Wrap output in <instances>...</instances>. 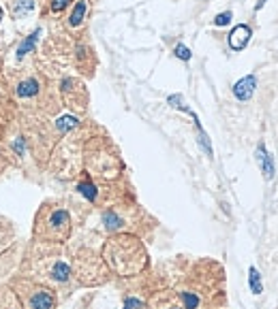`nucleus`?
Segmentation results:
<instances>
[{
	"mask_svg": "<svg viewBox=\"0 0 278 309\" xmlns=\"http://www.w3.org/2000/svg\"><path fill=\"white\" fill-rule=\"evenodd\" d=\"M257 156V160H259V164H261V171H263V177L266 179H272L274 177V162H272V156L268 154V149L263 147V143H259L257 145V152H255Z\"/></svg>",
	"mask_w": 278,
	"mask_h": 309,
	"instance_id": "3",
	"label": "nucleus"
},
{
	"mask_svg": "<svg viewBox=\"0 0 278 309\" xmlns=\"http://www.w3.org/2000/svg\"><path fill=\"white\" fill-rule=\"evenodd\" d=\"M251 37H253L251 28H248L246 24H238L229 34V47L233 49V52H240V49H244L248 45Z\"/></svg>",
	"mask_w": 278,
	"mask_h": 309,
	"instance_id": "1",
	"label": "nucleus"
},
{
	"mask_svg": "<svg viewBox=\"0 0 278 309\" xmlns=\"http://www.w3.org/2000/svg\"><path fill=\"white\" fill-rule=\"evenodd\" d=\"M15 149H17V154H24V141L21 139L15 141Z\"/></svg>",
	"mask_w": 278,
	"mask_h": 309,
	"instance_id": "20",
	"label": "nucleus"
},
{
	"mask_svg": "<svg viewBox=\"0 0 278 309\" xmlns=\"http://www.w3.org/2000/svg\"><path fill=\"white\" fill-rule=\"evenodd\" d=\"M0 19H2V9H0Z\"/></svg>",
	"mask_w": 278,
	"mask_h": 309,
	"instance_id": "22",
	"label": "nucleus"
},
{
	"mask_svg": "<svg viewBox=\"0 0 278 309\" xmlns=\"http://www.w3.org/2000/svg\"><path fill=\"white\" fill-rule=\"evenodd\" d=\"M71 2H73V0H52V11L54 13H60V11L67 9Z\"/></svg>",
	"mask_w": 278,
	"mask_h": 309,
	"instance_id": "16",
	"label": "nucleus"
},
{
	"mask_svg": "<svg viewBox=\"0 0 278 309\" xmlns=\"http://www.w3.org/2000/svg\"><path fill=\"white\" fill-rule=\"evenodd\" d=\"M77 190H80L82 196H86L88 200H94L96 198V188H94V184H90V182H84L77 185Z\"/></svg>",
	"mask_w": 278,
	"mask_h": 309,
	"instance_id": "12",
	"label": "nucleus"
},
{
	"mask_svg": "<svg viewBox=\"0 0 278 309\" xmlns=\"http://www.w3.org/2000/svg\"><path fill=\"white\" fill-rule=\"evenodd\" d=\"M49 222H52L54 226H64V224H69V213L67 211H54Z\"/></svg>",
	"mask_w": 278,
	"mask_h": 309,
	"instance_id": "14",
	"label": "nucleus"
},
{
	"mask_svg": "<svg viewBox=\"0 0 278 309\" xmlns=\"http://www.w3.org/2000/svg\"><path fill=\"white\" fill-rule=\"evenodd\" d=\"M69 264H64V262H56L54 264V269H52V277L56 279V282H67L69 279Z\"/></svg>",
	"mask_w": 278,
	"mask_h": 309,
	"instance_id": "10",
	"label": "nucleus"
},
{
	"mask_svg": "<svg viewBox=\"0 0 278 309\" xmlns=\"http://www.w3.org/2000/svg\"><path fill=\"white\" fill-rule=\"evenodd\" d=\"M141 307H144V303H141V301L139 299H126L124 301V309H141Z\"/></svg>",
	"mask_w": 278,
	"mask_h": 309,
	"instance_id": "18",
	"label": "nucleus"
},
{
	"mask_svg": "<svg viewBox=\"0 0 278 309\" xmlns=\"http://www.w3.org/2000/svg\"><path fill=\"white\" fill-rule=\"evenodd\" d=\"M182 301H184V307L186 309H197L199 307V297L192 292H182Z\"/></svg>",
	"mask_w": 278,
	"mask_h": 309,
	"instance_id": "13",
	"label": "nucleus"
},
{
	"mask_svg": "<svg viewBox=\"0 0 278 309\" xmlns=\"http://www.w3.org/2000/svg\"><path fill=\"white\" fill-rule=\"evenodd\" d=\"M39 37H41V30H34V32L30 34V37L21 41V45L17 47V58H24L26 54H30L32 49L37 47V41H39Z\"/></svg>",
	"mask_w": 278,
	"mask_h": 309,
	"instance_id": "5",
	"label": "nucleus"
},
{
	"mask_svg": "<svg viewBox=\"0 0 278 309\" xmlns=\"http://www.w3.org/2000/svg\"><path fill=\"white\" fill-rule=\"evenodd\" d=\"M231 11H225V13H220V15H216V19H214V24L216 26H227L231 21Z\"/></svg>",
	"mask_w": 278,
	"mask_h": 309,
	"instance_id": "17",
	"label": "nucleus"
},
{
	"mask_svg": "<svg viewBox=\"0 0 278 309\" xmlns=\"http://www.w3.org/2000/svg\"><path fill=\"white\" fill-rule=\"evenodd\" d=\"M52 307H54V297L47 290L37 292L30 301V309H52Z\"/></svg>",
	"mask_w": 278,
	"mask_h": 309,
	"instance_id": "4",
	"label": "nucleus"
},
{
	"mask_svg": "<svg viewBox=\"0 0 278 309\" xmlns=\"http://www.w3.org/2000/svg\"><path fill=\"white\" fill-rule=\"evenodd\" d=\"M37 92H39V81H37V79H28V81L19 83V88H17L19 96H34Z\"/></svg>",
	"mask_w": 278,
	"mask_h": 309,
	"instance_id": "8",
	"label": "nucleus"
},
{
	"mask_svg": "<svg viewBox=\"0 0 278 309\" xmlns=\"http://www.w3.org/2000/svg\"><path fill=\"white\" fill-rule=\"evenodd\" d=\"M77 118L73 116H60L58 120H56V128H58L60 132H69V130H73V128H77Z\"/></svg>",
	"mask_w": 278,
	"mask_h": 309,
	"instance_id": "6",
	"label": "nucleus"
},
{
	"mask_svg": "<svg viewBox=\"0 0 278 309\" xmlns=\"http://www.w3.org/2000/svg\"><path fill=\"white\" fill-rule=\"evenodd\" d=\"M103 222H105V226H107V231H116V228H120L122 226V220L118 218L113 211H107L105 215H103Z\"/></svg>",
	"mask_w": 278,
	"mask_h": 309,
	"instance_id": "11",
	"label": "nucleus"
},
{
	"mask_svg": "<svg viewBox=\"0 0 278 309\" xmlns=\"http://www.w3.org/2000/svg\"><path fill=\"white\" fill-rule=\"evenodd\" d=\"M176 56H178V58H180V60H190V49L186 47V45H182V43H180V45H176Z\"/></svg>",
	"mask_w": 278,
	"mask_h": 309,
	"instance_id": "15",
	"label": "nucleus"
},
{
	"mask_svg": "<svg viewBox=\"0 0 278 309\" xmlns=\"http://www.w3.org/2000/svg\"><path fill=\"white\" fill-rule=\"evenodd\" d=\"M248 286H251V292H253V294H261V290H263V286H261V275H259V271H257L255 267L248 269Z\"/></svg>",
	"mask_w": 278,
	"mask_h": 309,
	"instance_id": "7",
	"label": "nucleus"
},
{
	"mask_svg": "<svg viewBox=\"0 0 278 309\" xmlns=\"http://www.w3.org/2000/svg\"><path fill=\"white\" fill-rule=\"evenodd\" d=\"M266 2H268V0H259V2H257V4H255V11H259V9H263V6H266Z\"/></svg>",
	"mask_w": 278,
	"mask_h": 309,
	"instance_id": "21",
	"label": "nucleus"
},
{
	"mask_svg": "<svg viewBox=\"0 0 278 309\" xmlns=\"http://www.w3.org/2000/svg\"><path fill=\"white\" fill-rule=\"evenodd\" d=\"M86 9H88V6H86V2L84 0H80V2L75 4V9H73V13H71V17H69V24L71 26H80L82 21H84V15H86Z\"/></svg>",
	"mask_w": 278,
	"mask_h": 309,
	"instance_id": "9",
	"label": "nucleus"
},
{
	"mask_svg": "<svg viewBox=\"0 0 278 309\" xmlns=\"http://www.w3.org/2000/svg\"><path fill=\"white\" fill-rule=\"evenodd\" d=\"M255 88H257L255 75H246V77H242L240 81L233 85V94H235V98H238V100H248L255 94Z\"/></svg>",
	"mask_w": 278,
	"mask_h": 309,
	"instance_id": "2",
	"label": "nucleus"
},
{
	"mask_svg": "<svg viewBox=\"0 0 278 309\" xmlns=\"http://www.w3.org/2000/svg\"><path fill=\"white\" fill-rule=\"evenodd\" d=\"M32 6H34L32 0H17V11L19 13L21 11H32Z\"/></svg>",
	"mask_w": 278,
	"mask_h": 309,
	"instance_id": "19",
	"label": "nucleus"
}]
</instances>
